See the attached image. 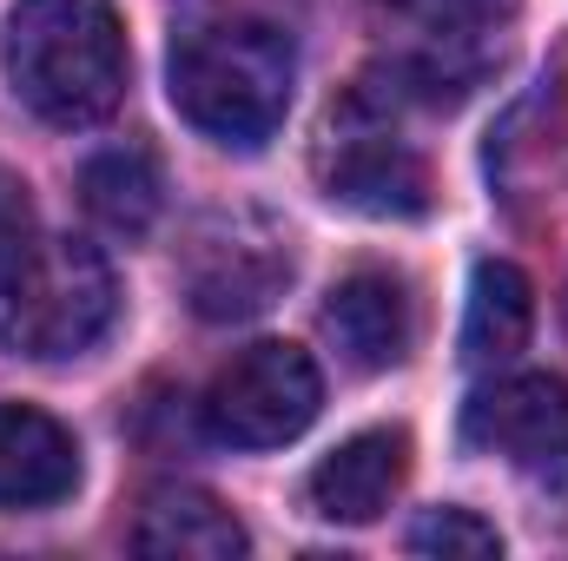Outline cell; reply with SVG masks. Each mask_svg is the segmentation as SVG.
<instances>
[{
    "instance_id": "cell-1",
    "label": "cell",
    "mask_w": 568,
    "mask_h": 561,
    "mask_svg": "<svg viewBox=\"0 0 568 561\" xmlns=\"http://www.w3.org/2000/svg\"><path fill=\"white\" fill-rule=\"evenodd\" d=\"M0 60L20 106L47 126H93L126 93V27L113 0H20Z\"/></svg>"
},
{
    "instance_id": "cell-2",
    "label": "cell",
    "mask_w": 568,
    "mask_h": 561,
    "mask_svg": "<svg viewBox=\"0 0 568 561\" xmlns=\"http://www.w3.org/2000/svg\"><path fill=\"white\" fill-rule=\"evenodd\" d=\"M291 40L272 20H212L179 33L172 60H165V93L179 106L185 126H199L205 140L258 152L291 113Z\"/></svg>"
},
{
    "instance_id": "cell-3",
    "label": "cell",
    "mask_w": 568,
    "mask_h": 561,
    "mask_svg": "<svg viewBox=\"0 0 568 561\" xmlns=\"http://www.w3.org/2000/svg\"><path fill=\"white\" fill-rule=\"evenodd\" d=\"M113 265L80 238H27L0 265V344L40 364H67L113 330Z\"/></svg>"
},
{
    "instance_id": "cell-4",
    "label": "cell",
    "mask_w": 568,
    "mask_h": 561,
    "mask_svg": "<svg viewBox=\"0 0 568 561\" xmlns=\"http://www.w3.org/2000/svg\"><path fill=\"white\" fill-rule=\"evenodd\" d=\"M317 178L337 205L371 218H424L429 212V165L424 152L390 126V113L371 93H351L331 106L317 140Z\"/></svg>"
},
{
    "instance_id": "cell-5",
    "label": "cell",
    "mask_w": 568,
    "mask_h": 561,
    "mask_svg": "<svg viewBox=\"0 0 568 561\" xmlns=\"http://www.w3.org/2000/svg\"><path fill=\"white\" fill-rule=\"evenodd\" d=\"M324 404V377L297 344H245L205 390V429L232 449H284L297 442Z\"/></svg>"
},
{
    "instance_id": "cell-6",
    "label": "cell",
    "mask_w": 568,
    "mask_h": 561,
    "mask_svg": "<svg viewBox=\"0 0 568 561\" xmlns=\"http://www.w3.org/2000/svg\"><path fill=\"white\" fill-rule=\"evenodd\" d=\"M185 297L212 324L258 317L284 284H291V238L258 212H219L192 232L185 245Z\"/></svg>"
},
{
    "instance_id": "cell-7",
    "label": "cell",
    "mask_w": 568,
    "mask_h": 561,
    "mask_svg": "<svg viewBox=\"0 0 568 561\" xmlns=\"http://www.w3.org/2000/svg\"><path fill=\"white\" fill-rule=\"evenodd\" d=\"M469 442L516 462L536 482H568V384L562 377H503L469 404Z\"/></svg>"
},
{
    "instance_id": "cell-8",
    "label": "cell",
    "mask_w": 568,
    "mask_h": 561,
    "mask_svg": "<svg viewBox=\"0 0 568 561\" xmlns=\"http://www.w3.org/2000/svg\"><path fill=\"white\" fill-rule=\"evenodd\" d=\"M324 337L351 370H397L417 337V310L397 272H351L324 297Z\"/></svg>"
},
{
    "instance_id": "cell-9",
    "label": "cell",
    "mask_w": 568,
    "mask_h": 561,
    "mask_svg": "<svg viewBox=\"0 0 568 561\" xmlns=\"http://www.w3.org/2000/svg\"><path fill=\"white\" fill-rule=\"evenodd\" d=\"M410 476V436L404 429H357L351 442H337L317 469H311V509L324 522H377L390 509V496Z\"/></svg>"
},
{
    "instance_id": "cell-10",
    "label": "cell",
    "mask_w": 568,
    "mask_h": 561,
    "mask_svg": "<svg viewBox=\"0 0 568 561\" xmlns=\"http://www.w3.org/2000/svg\"><path fill=\"white\" fill-rule=\"evenodd\" d=\"M80 489L73 429L33 404H0V509H53Z\"/></svg>"
},
{
    "instance_id": "cell-11",
    "label": "cell",
    "mask_w": 568,
    "mask_h": 561,
    "mask_svg": "<svg viewBox=\"0 0 568 561\" xmlns=\"http://www.w3.org/2000/svg\"><path fill=\"white\" fill-rule=\"evenodd\" d=\"M133 549L140 555H165V561H239L252 549V536L219 496H205V489H159V496H145Z\"/></svg>"
},
{
    "instance_id": "cell-12",
    "label": "cell",
    "mask_w": 568,
    "mask_h": 561,
    "mask_svg": "<svg viewBox=\"0 0 568 561\" xmlns=\"http://www.w3.org/2000/svg\"><path fill=\"white\" fill-rule=\"evenodd\" d=\"M536 324V284L523 278L509 258H483L469 272V310H463V364L496 370L529 344Z\"/></svg>"
},
{
    "instance_id": "cell-13",
    "label": "cell",
    "mask_w": 568,
    "mask_h": 561,
    "mask_svg": "<svg viewBox=\"0 0 568 561\" xmlns=\"http://www.w3.org/2000/svg\"><path fill=\"white\" fill-rule=\"evenodd\" d=\"M80 198H87V212H93L106 232L145 238L152 218H159V205H165V178H159V165L145 159L140 145H120V152H100V159L80 172Z\"/></svg>"
},
{
    "instance_id": "cell-14",
    "label": "cell",
    "mask_w": 568,
    "mask_h": 561,
    "mask_svg": "<svg viewBox=\"0 0 568 561\" xmlns=\"http://www.w3.org/2000/svg\"><path fill=\"white\" fill-rule=\"evenodd\" d=\"M410 555H436V561H483V555H503V536L469 516V509H424L410 522Z\"/></svg>"
},
{
    "instance_id": "cell-15",
    "label": "cell",
    "mask_w": 568,
    "mask_h": 561,
    "mask_svg": "<svg viewBox=\"0 0 568 561\" xmlns=\"http://www.w3.org/2000/svg\"><path fill=\"white\" fill-rule=\"evenodd\" d=\"M377 7L410 20V27H424V33H436V40H463V33L496 27L516 0H377Z\"/></svg>"
},
{
    "instance_id": "cell-16",
    "label": "cell",
    "mask_w": 568,
    "mask_h": 561,
    "mask_svg": "<svg viewBox=\"0 0 568 561\" xmlns=\"http://www.w3.org/2000/svg\"><path fill=\"white\" fill-rule=\"evenodd\" d=\"M27 238H33V198H27V185L0 165V265H7Z\"/></svg>"
}]
</instances>
